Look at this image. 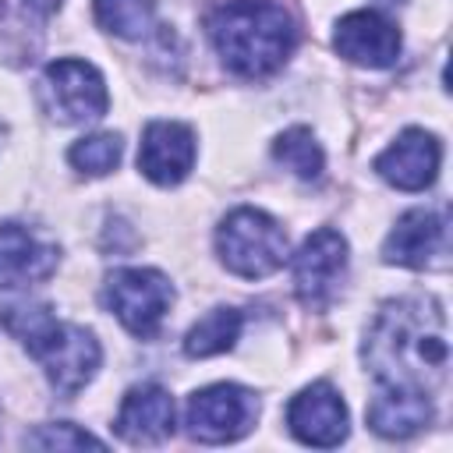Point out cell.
<instances>
[{"mask_svg":"<svg viewBox=\"0 0 453 453\" xmlns=\"http://www.w3.org/2000/svg\"><path fill=\"white\" fill-rule=\"evenodd\" d=\"M365 365L382 386L432 393L449 368L446 311L435 297L386 301L365 336Z\"/></svg>","mask_w":453,"mask_h":453,"instance_id":"1","label":"cell"},{"mask_svg":"<svg viewBox=\"0 0 453 453\" xmlns=\"http://www.w3.org/2000/svg\"><path fill=\"white\" fill-rule=\"evenodd\" d=\"M42 92H46V106L57 120L64 124H88L99 120L110 106L106 96V81L103 74L88 64V60H74V57H60L46 67L42 78Z\"/></svg>","mask_w":453,"mask_h":453,"instance_id":"8","label":"cell"},{"mask_svg":"<svg viewBox=\"0 0 453 453\" xmlns=\"http://www.w3.org/2000/svg\"><path fill=\"white\" fill-rule=\"evenodd\" d=\"M28 354L42 365L50 386L60 396H74L85 382H92V375L99 372V361H103V350H99L96 336L88 329L60 322V319L53 322V329Z\"/></svg>","mask_w":453,"mask_h":453,"instance_id":"7","label":"cell"},{"mask_svg":"<svg viewBox=\"0 0 453 453\" xmlns=\"http://www.w3.org/2000/svg\"><path fill=\"white\" fill-rule=\"evenodd\" d=\"M99 28L120 35V39H142L152 28L156 4L152 0H92Z\"/></svg>","mask_w":453,"mask_h":453,"instance_id":"19","label":"cell"},{"mask_svg":"<svg viewBox=\"0 0 453 453\" xmlns=\"http://www.w3.org/2000/svg\"><path fill=\"white\" fill-rule=\"evenodd\" d=\"M209 39L241 78H265L280 71L297 42V25L276 0H226L205 18Z\"/></svg>","mask_w":453,"mask_h":453,"instance_id":"2","label":"cell"},{"mask_svg":"<svg viewBox=\"0 0 453 453\" xmlns=\"http://www.w3.org/2000/svg\"><path fill=\"white\" fill-rule=\"evenodd\" d=\"M255 418H258V396L237 382H216V386L195 389L184 411L188 435L209 446L248 435Z\"/></svg>","mask_w":453,"mask_h":453,"instance_id":"5","label":"cell"},{"mask_svg":"<svg viewBox=\"0 0 453 453\" xmlns=\"http://www.w3.org/2000/svg\"><path fill=\"white\" fill-rule=\"evenodd\" d=\"M195 166V131L180 120H152L142 131L138 145V170L159 184L173 188L180 184Z\"/></svg>","mask_w":453,"mask_h":453,"instance_id":"11","label":"cell"},{"mask_svg":"<svg viewBox=\"0 0 453 453\" xmlns=\"http://www.w3.org/2000/svg\"><path fill=\"white\" fill-rule=\"evenodd\" d=\"M25 4H28L32 11H39V14H53V11H57L64 0H25Z\"/></svg>","mask_w":453,"mask_h":453,"instance_id":"22","label":"cell"},{"mask_svg":"<svg viewBox=\"0 0 453 453\" xmlns=\"http://www.w3.org/2000/svg\"><path fill=\"white\" fill-rule=\"evenodd\" d=\"M113 432L131 446H156L170 439L173 435V396L156 382L127 389L120 400Z\"/></svg>","mask_w":453,"mask_h":453,"instance_id":"15","label":"cell"},{"mask_svg":"<svg viewBox=\"0 0 453 453\" xmlns=\"http://www.w3.org/2000/svg\"><path fill=\"white\" fill-rule=\"evenodd\" d=\"M449 251V230H446V216L432 212V209H411L396 219V226L389 230L386 244H382V258L393 265H407V269H432L442 265Z\"/></svg>","mask_w":453,"mask_h":453,"instance_id":"9","label":"cell"},{"mask_svg":"<svg viewBox=\"0 0 453 453\" xmlns=\"http://www.w3.org/2000/svg\"><path fill=\"white\" fill-rule=\"evenodd\" d=\"M103 301L131 336L149 340V336H156V329L163 326V319L173 304V283L159 269L127 265V269H113L106 276Z\"/></svg>","mask_w":453,"mask_h":453,"instance_id":"4","label":"cell"},{"mask_svg":"<svg viewBox=\"0 0 453 453\" xmlns=\"http://www.w3.org/2000/svg\"><path fill=\"white\" fill-rule=\"evenodd\" d=\"M442 163V145L435 134L421 131V127H407L403 134H396V142L375 159V173L382 180H389L400 191H421L435 180Z\"/></svg>","mask_w":453,"mask_h":453,"instance_id":"14","label":"cell"},{"mask_svg":"<svg viewBox=\"0 0 453 453\" xmlns=\"http://www.w3.org/2000/svg\"><path fill=\"white\" fill-rule=\"evenodd\" d=\"M216 251L234 276L262 280L287 262V234L269 212L241 205L216 226Z\"/></svg>","mask_w":453,"mask_h":453,"instance_id":"3","label":"cell"},{"mask_svg":"<svg viewBox=\"0 0 453 453\" xmlns=\"http://www.w3.org/2000/svg\"><path fill=\"white\" fill-rule=\"evenodd\" d=\"M347 276V241L333 226L308 234L294 255V294L304 308L322 311L333 304Z\"/></svg>","mask_w":453,"mask_h":453,"instance_id":"6","label":"cell"},{"mask_svg":"<svg viewBox=\"0 0 453 453\" xmlns=\"http://www.w3.org/2000/svg\"><path fill=\"white\" fill-rule=\"evenodd\" d=\"M0 138H4V127H0Z\"/></svg>","mask_w":453,"mask_h":453,"instance_id":"23","label":"cell"},{"mask_svg":"<svg viewBox=\"0 0 453 453\" xmlns=\"http://www.w3.org/2000/svg\"><path fill=\"white\" fill-rule=\"evenodd\" d=\"M241 326H244V315L237 308H212L209 315H202L188 336H184V354L188 357H212V354H223L237 343L241 336Z\"/></svg>","mask_w":453,"mask_h":453,"instance_id":"17","label":"cell"},{"mask_svg":"<svg viewBox=\"0 0 453 453\" xmlns=\"http://www.w3.org/2000/svg\"><path fill=\"white\" fill-rule=\"evenodd\" d=\"M25 442H28V446H39V449H85V446L103 449V446H106L103 439H96L92 432H81V428H78V425H71V421L42 425V428H39V432H32Z\"/></svg>","mask_w":453,"mask_h":453,"instance_id":"21","label":"cell"},{"mask_svg":"<svg viewBox=\"0 0 453 453\" xmlns=\"http://www.w3.org/2000/svg\"><path fill=\"white\" fill-rule=\"evenodd\" d=\"M400 28L379 11H350L336 21L333 46L357 67H389L400 57Z\"/></svg>","mask_w":453,"mask_h":453,"instance_id":"10","label":"cell"},{"mask_svg":"<svg viewBox=\"0 0 453 453\" xmlns=\"http://www.w3.org/2000/svg\"><path fill=\"white\" fill-rule=\"evenodd\" d=\"M273 156L276 163H283L294 177L301 180H319L326 170V156L322 145L315 142V134L308 127H287L276 142H273Z\"/></svg>","mask_w":453,"mask_h":453,"instance_id":"18","label":"cell"},{"mask_svg":"<svg viewBox=\"0 0 453 453\" xmlns=\"http://www.w3.org/2000/svg\"><path fill=\"white\" fill-rule=\"evenodd\" d=\"M428 421H432V403H428V393H418V389L382 386V393L368 403V425L386 439H407Z\"/></svg>","mask_w":453,"mask_h":453,"instance_id":"16","label":"cell"},{"mask_svg":"<svg viewBox=\"0 0 453 453\" xmlns=\"http://www.w3.org/2000/svg\"><path fill=\"white\" fill-rule=\"evenodd\" d=\"M120 152H124L120 134H88V138H78L71 145L67 159L85 177H106L110 170H117Z\"/></svg>","mask_w":453,"mask_h":453,"instance_id":"20","label":"cell"},{"mask_svg":"<svg viewBox=\"0 0 453 453\" xmlns=\"http://www.w3.org/2000/svg\"><path fill=\"white\" fill-rule=\"evenodd\" d=\"M60 248L21 223H0V290H25L53 276Z\"/></svg>","mask_w":453,"mask_h":453,"instance_id":"13","label":"cell"},{"mask_svg":"<svg viewBox=\"0 0 453 453\" xmlns=\"http://www.w3.org/2000/svg\"><path fill=\"white\" fill-rule=\"evenodd\" d=\"M287 428L308 446H340L347 439V403L329 382H311L287 403Z\"/></svg>","mask_w":453,"mask_h":453,"instance_id":"12","label":"cell"}]
</instances>
